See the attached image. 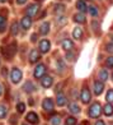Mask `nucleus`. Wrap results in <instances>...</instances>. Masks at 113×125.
Returning a JSON list of instances; mask_svg holds the SVG:
<instances>
[{
	"label": "nucleus",
	"instance_id": "nucleus-1",
	"mask_svg": "<svg viewBox=\"0 0 113 125\" xmlns=\"http://www.w3.org/2000/svg\"><path fill=\"white\" fill-rule=\"evenodd\" d=\"M15 51H17V45H15V42H13V43H10L9 46L3 47L1 49V54L4 55L5 59H10V58H13V56H14Z\"/></svg>",
	"mask_w": 113,
	"mask_h": 125
},
{
	"label": "nucleus",
	"instance_id": "nucleus-2",
	"mask_svg": "<svg viewBox=\"0 0 113 125\" xmlns=\"http://www.w3.org/2000/svg\"><path fill=\"white\" fill-rule=\"evenodd\" d=\"M100 114H102V106H100V104H99V102H94V104L90 106V109H89V116L97 119V117L100 116Z\"/></svg>",
	"mask_w": 113,
	"mask_h": 125
},
{
	"label": "nucleus",
	"instance_id": "nucleus-3",
	"mask_svg": "<svg viewBox=\"0 0 113 125\" xmlns=\"http://www.w3.org/2000/svg\"><path fill=\"white\" fill-rule=\"evenodd\" d=\"M22 77H23V74H22L20 69H18V68H14V69L10 72V79H12L13 83H19Z\"/></svg>",
	"mask_w": 113,
	"mask_h": 125
},
{
	"label": "nucleus",
	"instance_id": "nucleus-4",
	"mask_svg": "<svg viewBox=\"0 0 113 125\" xmlns=\"http://www.w3.org/2000/svg\"><path fill=\"white\" fill-rule=\"evenodd\" d=\"M90 98H92V94H90V91L85 87L81 89V93H80V100L83 104H89L90 102Z\"/></svg>",
	"mask_w": 113,
	"mask_h": 125
},
{
	"label": "nucleus",
	"instance_id": "nucleus-5",
	"mask_svg": "<svg viewBox=\"0 0 113 125\" xmlns=\"http://www.w3.org/2000/svg\"><path fill=\"white\" fill-rule=\"evenodd\" d=\"M38 9H39V5L38 4H31L29 7L27 8V10H26V13H27V17H35L36 14H37V12H38Z\"/></svg>",
	"mask_w": 113,
	"mask_h": 125
},
{
	"label": "nucleus",
	"instance_id": "nucleus-6",
	"mask_svg": "<svg viewBox=\"0 0 113 125\" xmlns=\"http://www.w3.org/2000/svg\"><path fill=\"white\" fill-rule=\"evenodd\" d=\"M50 47H51V43L48 40H42L41 42H39V51H41L42 54H46L50 51Z\"/></svg>",
	"mask_w": 113,
	"mask_h": 125
},
{
	"label": "nucleus",
	"instance_id": "nucleus-7",
	"mask_svg": "<svg viewBox=\"0 0 113 125\" xmlns=\"http://www.w3.org/2000/svg\"><path fill=\"white\" fill-rule=\"evenodd\" d=\"M44 73H46V66L43 64L37 65L36 69H35V78H42L44 75Z\"/></svg>",
	"mask_w": 113,
	"mask_h": 125
},
{
	"label": "nucleus",
	"instance_id": "nucleus-8",
	"mask_svg": "<svg viewBox=\"0 0 113 125\" xmlns=\"http://www.w3.org/2000/svg\"><path fill=\"white\" fill-rule=\"evenodd\" d=\"M52 82H53V79L50 75H43L41 78V84H42L43 88H50L51 86H52Z\"/></svg>",
	"mask_w": 113,
	"mask_h": 125
},
{
	"label": "nucleus",
	"instance_id": "nucleus-9",
	"mask_svg": "<svg viewBox=\"0 0 113 125\" xmlns=\"http://www.w3.org/2000/svg\"><path fill=\"white\" fill-rule=\"evenodd\" d=\"M42 106H43L44 111H47V112H50V111H53V101L51 100V98H44V101H43Z\"/></svg>",
	"mask_w": 113,
	"mask_h": 125
},
{
	"label": "nucleus",
	"instance_id": "nucleus-10",
	"mask_svg": "<svg viewBox=\"0 0 113 125\" xmlns=\"http://www.w3.org/2000/svg\"><path fill=\"white\" fill-rule=\"evenodd\" d=\"M39 59H41L39 51H37V50H32V51H31V54H29V61L32 62V64H35V62H37Z\"/></svg>",
	"mask_w": 113,
	"mask_h": 125
},
{
	"label": "nucleus",
	"instance_id": "nucleus-11",
	"mask_svg": "<svg viewBox=\"0 0 113 125\" xmlns=\"http://www.w3.org/2000/svg\"><path fill=\"white\" fill-rule=\"evenodd\" d=\"M103 89H104V84H103V83L99 82V81L94 82V93H95V94L99 96L102 92H103Z\"/></svg>",
	"mask_w": 113,
	"mask_h": 125
},
{
	"label": "nucleus",
	"instance_id": "nucleus-12",
	"mask_svg": "<svg viewBox=\"0 0 113 125\" xmlns=\"http://www.w3.org/2000/svg\"><path fill=\"white\" fill-rule=\"evenodd\" d=\"M61 46H62V49L65 51H70V50H72V47H74V43H72L71 40L65 38L64 41H62V43H61Z\"/></svg>",
	"mask_w": 113,
	"mask_h": 125
},
{
	"label": "nucleus",
	"instance_id": "nucleus-13",
	"mask_svg": "<svg viewBox=\"0 0 113 125\" xmlns=\"http://www.w3.org/2000/svg\"><path fill=\"white\" fill-rule=\"evenodd\" d=\"M27 121L28 123H32V124H38V116H37V114L36 112H29V114H27Z\"/></svg>",
	"mask_w": 113,
	"mask_h": 125
},
{
	"label": "nucleus",
	"instance_id": "nucleus-14",
	"mask_svg": "<svg viewBox=\"0 0 113 125\" xmlns=\"http://www.w3.org/2000/svg\"><path fill=\"white\" fill-rule=\"evenodd\" d=\"M76 8H78V10L80 13H85L87 10H88V7H87V3L84 1V0H79V1L76 3Z\"/></svg>",
	"mask_w": 113,
	"mask_h": 125
},
{
	"label": "nucleus",
	"instance_id": "nucleus-15",
	"mask_svg": "<svg viewBox=\"0 0 113 125\" xmlns=\"http://www.w3.org/2000/svg\"><path fill=\"white\" fill-rule=\"evenodd\" d=\"M66 102H67L66 96H65L64 93H59V94H57V97H56V104H57L59 106H65V105H66Z\"/></svg>",
	"mask_w": 113,
	"mask_h": 125
},
{
	"label": "nucleus",
	"instance_id": "nucleus-16",
	"mask_svg": "<svg viewBox=\"0 0 113 125\" xmlns=\"http://www.w3.org/2000/svg\"><path fill=\"white\" fill-rule=\"evenodd\" d=\"M32 24V19L29 18V17H24V18H22V22H20V26L23 30H28V28L31 27Z\"/></svg>",
	"mask_w": 113,
	"mask_h": 125
},
{
	"label": "nucleus",
	"instance_id": "nucleus-17",
	"mask_svg": "<svg viewBox=\"0 0 113 125\" xmlns=\"http://www.w3.org/2000/svg\"><path fill=\"white\" fill-rule=\"evenodd\" d=\"M39 32H41V35L46 36L47 33L50 32V23L48 22H44V23L41 24V27H39Z\"/></svg>",
	"mask_w": 113,
	"mask_h": 125
},
{
	"label": "nucleus",
	"instance_id": "nucleus-18",
	"mask_svg": "<svg viewBox=\"0 0 113 125\" xmlns=\"http://www.w3.org/2000/svg\"><path fill=\"white\" fill-rule=\"evenodd\" d=\"M102 111L104 112V115L111 116V115H113V106H112L111 104H105V105H104V107L102 109Z\"/></svg>",
	"mask_w": 113,
	"mask_h": 125
},
{
	"label": "nucleus",
	"instance_id": "nucleus-19",
	"mask_svg": "<svg viewBox=\"0 0 113 125\" xmlns=\"http://www.w3.org/2000/svg\"><path fill=\"white\" fill-rule=\"evenodd\" d=\"M23 89L26 91L27 93H31V92H33V91L36 89V87H35V84H33L32 82H26L24 86H23Z\"/></svg>",
	"mask_w": 113,
	"mask_h": 125
},
{
	"label": "nucleus",
	"instance_id": "nucleus-20",
	"mask_svg": "<svg viewBox=\"0 0 113 125\" xmlns=\"http://www.w3.org/2000/svg\"><path fill=\"white\" fill-rule=\"evenodd\" d=\"M72 36H74L75 40H81V37H83V30L80 27H75V30L72 31Z\"/></svg>",
	"mask_w": 113,
	"mask_h": 125
},
{
	"label": "nucleus",
	"instance_id": "nucleus-21",
	"mask_svg": "<svg viewBox=\"0 0 113 125\" xmlns=\"http://www.w3.org/2000/svg\"><path fill=\"white\" fill-rule=\"evenodd\" d=\"M98 78H99V82H105L107 79H108V72H107V69H102L100 72H99V75H98Z\"/></svg>",
	"mask_w": 113,
	"mask_h": 125
},
{
	"label": "nucleus",
	"instance_id": "nucleus-22",
	"mask_svg": "<svg viewBox=\"0 0 113 125\" xmlns=\"http://www.w3.org/2000/svg\"><path fill=\"white\" fill-rule=\"evenodd\" d=\"M69 110H70L71 114H79L80 112V107H79V105L75 104V102H71L69 105Z\"/></svg>",
	"mask_w": 113,
	"mask_h": 125
},
{
	"label": "nucleus",
	"instance_id": "nucleus-23",
	"mask_svg": "<svg viewBox=\"0 0 113 125\" xmlns=\"http://www.w3.org/2000/svg\"><path fill=\"white\" fill-rule=\"evenodd\" d=\"M74 21L78 22V23H84V22H85V15L83 13H78V14L74 15Z\"/></svg>",
	"mask_w": 113,
	"mask_h": 125
},
{
	"label": "nucleus",
	"instance_id": "nucleus-24",
	"mask_svg": "<svg viewBox=\"0 0 113 125\" xmlns=\"http://www.w3.org/2000/svg\"><path fill=\"white\" fill-rule=\"evenodd\" d=\"M8 114V109L5 105H0V119H4Z\"/></svg>",
	"mask_w": 113,
	"mask_h": 125
},
{
	"label": "nucleus",
	"instance_id": "nucleus-25",
	"mask_svg": "<svg viewBox=\"0 0 113 125\" xmlns=\"http://www.w3.org/2000/svg\"><path fill=\"white\" fill-rule=\"evenodd\" d=\"M88 10H89V13L92 17H98V9L93 7V5H90V7H88Z\"/></svg>",
	"mask_w": 113,
	"mask_h": 125
},
{
	"label": "nucleus",
	"instance_id": "nucleus-26",
	"mask_svg": "<svg viewBox=\"0 0 113 125\" xmlns=\"http://www.w3.org/2000/svg\"><path fill=\"white\" fill-rule=\"evenodd\" d=\"M105 100H107V104H112L113 102V89H109L108 92H107Z\"/></svg>",
	"mask_w": 113,
	"mask_h": 125
},
{
	"label": "nucleus",
	"instance_id": "nucleus-27",
	"mask_svg": "<svg viewBox=\"0 0 113 125\" xmlns=\"http://www.w3.org/2000/svg\"><path fill=\"white\" fill-rule=\"evenodd\" d=\"M60 123H61V117H60V115H55V116H52V119H51V124H52V125H60Z\"/></svg>",
	"mask_w": 113,
	"mask_h": 125
},
{
	"label": "nucleus",
	"instance_id": "nucleus-28",
	"mask_svg": "<svg viewBox=\"0 0 113 125\" xmlns=\"http://www.w3.org/2000/svg\"><path fill=\"white\" fill-rule=\"evenodd\" d=\"M5 27H7L5 19H4V17L0 15V32H4V31H5Z\"/></svg>",
	"mask_w": 113,
	"mask_h": 125
},
{
	"label": "nucleus",
	"instance_id": "nucleus-29",
	"mask_svg": "<svg viewBox=\"0 0 113 125\" xmlns=\"http://www.w3.org/2000/svg\"><path fill=\"white\" fill-rule=\"evenodd\" d=\"M76 124V119L74 116H69L66 119V125H75Z\"/></svg>",
	"mask_w": 113,
	"mask_h": 125
},
{
	"label": "nucleus",
	"instance_id": "nucleus-30",
	"mask_svg": "<svg viewBox=\"0 0 113 125\" xmlns=\"http://www.w3.org/2000/svg\"><path fill=\"white\" fill-rule=\"evenodd\" d=\"M17 110H18V112H24V110H26V105L23 104V102H19L18 105H17Z\"/></svg>",
	"mask_w": 113,
	"mask_h": 125
},
{
	"label": "nucleus",
	"instance_id": "nucleus-31",
	"mask_svg": "<svg viewBox=\"0 0 113 125\" xmlns=\"http://www.w3.org/2000/svg\"><path fill=\"white\" fill-rule=\"evenodd\" d=\"M65 23H66V17L60 15L59 18H57V24H59V26H64Z\"/></svg>",
	"mask_w": 113,
	"mask_h": 125
},
{
	"label": "nucleus",
	"instance_id": "nucleus-32",
	"mask_svg": "<svg viewBox=\"0 0 113 125\" xmlns=\"http://www.w3.org/2000/svg\"><path fill=\"white\" fill-rule=\"evenodd\" d=\"M64 10H65V7H64V5H60V4H59V5H56V8H55V13L61 14Z\"/></svg>",
	"mask_w": 113,
	"mask_h": 125
},
{
	"label": "nucleus",
	"instance_id": "nucleus-33",
	"mask_svg": "<svg viewBox=\"0 0 113 125\" xmlns=\"http://www.w3.org/2000/svg\"><path fill=\"white\" fill-rule=\"evenodd\" d=\"M57 68H59V72H62L65 69V62L61 60V59L57 60Z\"/></svg>",
	"mask_w": 113,
	"mask_h": 125
},
{
	"label": "nucleus",
	"instance_id": "nucleus-34",
	"mask_svg": "<svg viewBox=\"0 0 113 125\" xmlns=\"http://www.w3.org/2000/svg\"><path fill=\"white\" fill-rule=\"evenodd\" d=\"M105 51L109 54H113V42H109L105 45Z\"/></svg>",
	"mask_w": 113,
	"mask_h": 125
},
{
	"label": "nucleus",
	"instance_id": "nucleus-35",
	"mask_svg": "<svg viewBox=\"0 0 113 125\" xmlns=\"http://www.w3.org/2000/svg\"><path fill=\"white\" fill-rule=\"evenodd\" d=\"M17 33H18V23H17V22H14L13 26H12V35L15 36Z\"/></svg>",
	"mask_w": 113,
	"mask_h": 125
},
{
	"label": "nucleus",
	"instance_id": "nucleus-36",
	"mask_svg": "<svg viewBox=\"0 0 113 125\" xmlns=\"http://www.w3.org/2000/svg\"><path fill=\"white\" fill-rule=\"evenodd\" d=\"M107 66H108V68H113V56L107 58Z\"/></svg>",
	"mask_w": 113,
	"mask_h": 125
},
{
	"label": "nucleus",
	"instance_id": "nucleus-37",
	"mask_svg": "<svg viewBox=\"0 0 113 125\" xmlns=\"http://www.w3.org/2000/svg\"><path fill=\"white\" fill-rule=\"evenodd\" d=\"M74 52H70V51H67V54H66V59L69 60V61H72L74 60Z\"/></svg>",
	"mask_w": 113,
	"mask_h": 125
},
{
	"label": "nucleus",
	"instance_id": "nucleus-38",
	"mask_svg": "<svg viewBox=\"0 0 113 125\" xmlns=\"http://www.w3.org/2000/svg\"><path fill=\"white\" fill-rule=\"evenodd\" d=\"M92 26H93V28H94L95 31H97V30L99 31V23H98L97 21H93V22H92Z\"/></svg>",
	"mask_w": 113,
	"mask_h": 125
},
{
	"label": "nucleus",
	"instance_id": "nucleus-39",
	"mask_svg": "<svg viewBox=\"0 0 113 125\" xmlns=\"http://www.w3.org/2000/svg\"><path fill=\"white\" fill-rule=\"evenodd\" d=\"M36 40H37V35H32V37H31V41H32V42H35Z\"/></svg>",
	"mask_w": 113,
	"mask_h": 125
},
{
	"label": "nucleus",
	"instance_id": "nucleus-40",
	"mask_svg": "<svg viewBox=\"0 0 113 125\" xmlns=\"http://www.w3.org/2000/svg\"><path fill=\"white\" fill-rule=\"evenodd\" d=\"M95 125H105L104 121H102V120H98L97 123H95Z\"/></svg>",
	"mask_w": 113,
	"mask_h": 125
},
{
	"label": "nucleus",
	"instance_id": "nucleus-41",
	"mask_svg": "<svg viewBox=\"0 0 113 125\" xmlns=\"http://www.w3.org/2000/svg\"><path fill=\"white\" fill-rule=\"evenodd\" d=\"M27 1V0H17V3H18V4H24Z\"/></svg>",
	"mask_w": 113,
	"mask_h": 125
},
{
	"label": "nucleus",
	"instance_id": "nucleus-42",
	"mask_svg": "<svg viewBox=\"0 0 113 125\" xmlns=\"http://www.w3.org/2000/svg\"><path fill=\"white\" fill-rule=\"evenodd\" d=\"M3 94V87H1V84H0V96Z\"/></svg>",
	"mask_w": 113,
	"mask_h": 125
},
{
	"label": "nucleus",
	"instance_id": "nucleus-43",
	"mask_svg": "<svg viewBox=\"0 0 113 125\" xmlns=\"http://www.w3.org/2000/svg\"><path fill=\"white\" fill-rule=\"evenodd\" d=\"M5 1H7V0H0V3H5Z\"/></svg>",
	"mask_w": 113,
	"mask_h": 125
},
{
	"label": "nucleus",
	"instance_id": "nucleus-44",
	"mask_svg": "<svg viewBox=\"0 0 113 125\" xmlns=\"http://www.w3.org/2000/svg\"><path fill=\"white\" fill-rule=\"evenodd\" d=\"M112 81H113V74H112Z\"/></svg>",
	"mask_w": 113,
	"mask_h": 125
}]
</instances>
